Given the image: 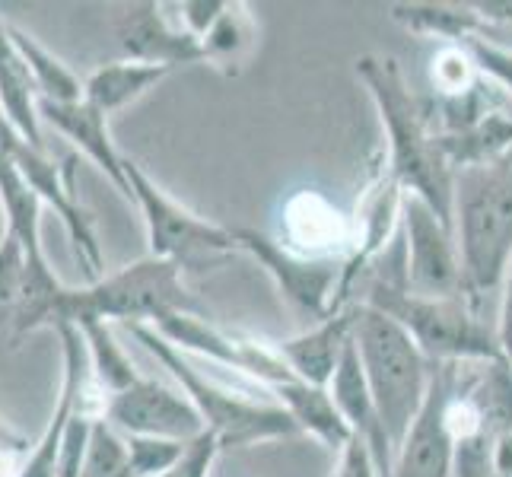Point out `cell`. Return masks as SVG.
<instances>
[{
	"label": "cell",
	"instance_id": "cell-1",
	"mask_svg": "<svg viewBox=\"0 0 512 477\" xmlns=\"http://www.w3.org/2000/svg\"><path fill=\"white\" fill-rule=\"evenodd\" d=\"M353 67L385 128L388 159L382 172L404 194L420 198L439 220L455 229V169L430 128V115L408 90L398 61L363 55L353 61Z\"/></svg>",
	"mask_w": 512,
	"mask_h": 477
},
{
	"label": "cell",
	"instance_id": "cell-2",
	"mask_svg": "<svg viewBox=\"0 0 512 477\" xmlns=\"http://www.w3.org/2000/svg\"><path fill=\"white\" fill-rule=\"evenodd\" d=\"M357 303H366L382 315L395 318L423 350V357L436 366L503 360L497 325L484 322L481 306L468 293L446 299L417 296L408 290L404 271L395 274L379 268L366 287V299H357Z\"/></svg>",
	"mask_w": 512,
	"mask_h": 477
},
{
	"label": "cell",
	"instance_id": "cell-3",
	"mask_svg": "<svg viewBox=\"0 0 512 477\" xmlns=\"http://www.w3.org/2000/svg\"><path fill=\"white\" fill-rule=\"evenodd\" d=\"M455 242L465 293L481 306L512 264V150L455 172Z\"/></svg>",
	"mask_w": 512,
	"mask_h": 477
},
{
	"label": "cell",
	"instance_id": "cell-4",
	"mask_svg": "<svg viewBox=\"0 0 512 477\" xmlns=\"http://www.w3.org/2000/svg\"><path fill=\"white\" fill-rule=\"evenodd\" d=\"M172 312L204 315V306L185 287L179 264L147 255L115 274H102L86 287H64L55 303V325L51 328H77L83 322L153 325L156 318Z\"/></svg>",
	"mask_w": 512,
	"mask_h": 477
},
{
	"label": "cell",
	"instance_id": "cell-5",
	"mask_svg": "<svg viewBox=\"0 0 512 477\" xmlns=\"http://www.w3.org/2000/svg\"><path fill=\"white\" fill-rule=\"evenodd\" d=\"M353 344H357L369 392H373L379 417L385 423V433L398 455L414 420L423 411V401L430 395L436 363L423 357V350L395 318L382 315L366 303H357Z\"/></svg>",
	"mask_w": 512,
	"mask_h": 477
},
{
	"label": "cell",
	"instance_id": "cell-6",
	"mask_svg": "<svg viewBox=\"0 0 512 477\" xmlns=\"http://www.w3.org/2000/svg\"><path fill=\"white\" fill-rule=\"evenodd\" d=\"M128 331L137 338V344H144L169 369L175 385L191 398V404L204 420V430L214 433L220 449H245L255 443H268V439H287L299 433L293 417L274 398H252L233 392V388L217 382L214 376L194 369L191 360H185V353L163 341L150 325H128Z\"/></svg>",
	"mask_w": 512,
	"mask_h": 477
},
{
	"label": "cell",
	"instance_id": "cell-7",
	"mask_svg": "<svg viewBox=\"0 0 512 477\" xmlns=\"http://www.w3.org/2000/svg\"><path fill=\"white\" fill-rule=\"evenodd\" d=\"M125 172L131 185V204H137L140 214H144L153 258L172 261L182 271H188V268H207L210 261H220L239 252L236 229L210 223L207 217H198L185 204L169 198L128 156H125Z\"/></svg>",
	"mask_w": 512,
	"mask_h": 477
},
{
	"label": "cell",
	"instance_id": "cell-8",
	"mask_svg": "<svg viewBox=\"0 0 512 477\" xmlns=\"http://www.w3.org/2000/svg\"><path fill=\"white\" fill-rule=\"evenodd\" d=\"M239 252H249L264 271L271 274L277 290L290 306L306 312L312 322H322L338 312V293L344 277V258H309L287 249L284 242L258 233V229L236 226Z\"/></svg>",
	"mask_w": 512,
	"mask_h": 477
},
{
	"label": "cell",
	"instance_id": "cell-9",
	"mask_svg": "<svg viewBox=\"0 0 512 477\" xmlns=\"http://www.w3.org/2000/svg\"><path fill=\"white\" fill-rule=\"evenodd\" d=\"M401 226H404V277L408 290L417 296H462V255H458L455 229L439 220L433 210L414 194L401 201Z\"/></svg>",
	"mask_w": 512,
	"mask_h": 477
},
{
	"label": "cell",
	"instance_id": "cell-10",
	"mask_svg": "<svg viewBox=\"0 0 512 477\" xmlns=\"http://www.w3.org/2000/svg\"><path fill=\"white\" fill-rule=\"evenodd\" d=\"M0 147H4L13 156L16 169L23 172V179L29 182V188L39 194V201L51 204V207L58 210V217L67 226L70 245H74V255L83 264V271H86V277H90V284H93V280H99L105 274L102 252H99V242H96L93 217L86 214V210L80 207V201H77L74 156H67L61 166H55L42 150L26 147L13 131H7L4 137H0Z\"/></svg>",
	"mask_w": 512,
	"mask_h": 477
},
{
	"label": "cell",
	"instance_id": "cell-11",
	"mask_svg": "<svg viewBox=\"0 0 512 477\" xmlns=\"http://www.w3.org/2000/svg\"><path fill=\"white\" fill-rule=\"evenodd\" d=\"M102 417L121 436H156L194 443V439L207 433L198 408H194L179 385L144 376L131 388H125V392L105 398Z\"/></svg>",
	"mask_w": 512,
	"mask_h": 477
},
{
	"label": "cell",
	"instance_id": "cell-12",
	"mask_svg": "<svg viewBox=\"0 0 512 477\" xmlns=\"http://www.w3.org/2000/svg\"><path fill=\"white\" fill-rule=\"evenodd\" d=\"M452 388V363H439L430 395L414 420L408 439L395 455L392 477H455V433L446 420V401Z\"/></svg>",
	"mask_w": 512,
	"mask_h": 477
},
{
	"label": "cell",
	"instance_id": "cell-13",
	"mask_svg": "<svg viewBox=\"0 0 512 477\" xmlns=\"http://www.w3.org/2000/svg\"><path fill=\"white\" fill-rule=\"evenodd\" d=\"M55 331L64 344V382H61V392H58L55 414H51L45 433L39 436V443H35V449L29 455V462L23 465V471L16 477H58L67 427L77 414H83L86 382H90V376H93L86 341L74 325H61Z\"/></svg>",
	"mask_w": 512,
	"mask_h": 477
},
{
	"label": "cell",
	"instance_id": "cell-14",
	"mask_svg": "<svg viewBox=\"0 0 512 477\" xmlns=\"http://www.w3.org/2000/svg\"><path fill=\"white\" fill-rule=\"evenodd\" d=\"M115 35L128 61L160 64V67H182L198 64L201 42L188 35L179 16L166 13V4H134L115 20Z\"/></svg>",
	"mask_w": 512,
	"mask_h": 477
},
{
	"label": "cell",
	"instance_id": "cell-15",
	"mask_svg": "<svg viewBox=\"0 0 512 477\" xmlns=\"http://www.w3.org/2000/svg\"><path fill=\"white\" fill-rule=\"evenodd\" d=\"M328 395L334 401V408L341 411L350 436L360 439V443L369 449V455H373L379 477H392L395 474V449H392V439L385 433V423L379 417L373 392H369L357 344L347 347L338 373H334V379L328 385Z\"/></svg>",
	"mask_w": 512,
	"mask_h": 477
},
{
	"label": "cell",
	"instance_id": "cell-16",
	"mask_svg": "<svg viewBox=\"0 0 512 477\" xmlns=\"http://www.w3.org/2000/svg\"><path fill=\"white\" fill-rule=\"evenodd\" d=\"M353 325H357V303L331 312L322 322H312V328H306L303 334L280 341L277 353L296 379L328 388L347 347L353 344Z\"/></svg>",
	"mask_w": 512,
	"mask_h": 477
},
{
	"label": "cell",
	"instance_id": "cell-17",
	"mask_svg": "<svg viewBox=\"0 0 512 477\" xmlns=\"http://www.w3.org/2000/svg\"><path fill=\"white\" fill-rule=\"evenodd\" d=\"M39 121H45L48 128H55L61 137H67L86 159H93V166H99L109 182L131 201V185L125 172V156L118 153L112 144L109 131V115H102L93 109L90 102H48L39 99Z\"/></svg>",
	"mask_w": 512,
	"mask_h": 477
},
{
	"label": "cell",
	"instance_id": "cell-18",
	"mask_svg": "<svg viewBox=\"0 0 512 477\" xmlns=\"http://www.w3.org/2000/svg\"><path fill=\"white\" fill-rule=\"evenodd\" d=\"M284 245L309 258H341L344 249H353V239L344 217L325 198L299 194L287 204Z\"/></svg>",
	"mask_w": 512,
	"mask_h": 477
},
{
	"label": "cell",
	"instance_id": "cell-19",
	"mask_svg": "<svg viewBox=\"0 0 512 477\" xmlns=\"http://www.w3.org/2000/svg\"><path fill=\"white\" fill-rule=\"evenodd\" d=\"M271 398L284 408L293 423L299 427V433H309L312 439H319V443L338 455L347 443H350V430L341 417V411L334 408V401L328 395V388H319V385H309L303 379H284L268 388Z\"/></svg>",
	"mask_w": 512,
	"mask_h": 477
},
{
	"label": "cell",
	"instance_id": "cell-20",
	"mask_svg": "<svg viewBox=\"0 0 512 477\" xmlns=\"http://www.w3.org/2000/svg\"><path fill=\"white\" fill-rule=\"evenodd\" d=\"M0 112H4L10 131L23 140L26 147L42 150V121H39V96L29 70L16 51L7 20H0Z\"/></svg>",
	"mask_w": 512,
	"mask_h": 477
},
{
	"label": "cell",
	"instance_id": "cell-21",
	"mask_svg": "<svg viewBox=\"0 0 512 477\" xmlns=\"http://www.w3.org/2000/svg\"><path fill=\"white\" fill-rule=\"evenodd\" d=\"M166 74H172L169 67L128 61V58L102 64L83 80V99L90 102L93 109H99L102 115H115L121 109H128V105L137 102L140 96H147Z\"/></svg>",
	"mask_w": 512,
	"mask_h": 477
},
{
	"label": "cell",
	"instance_id": "cell-22",
	"mask_svg": "<svg viewBox=\"0 0 512 477\" xmlns=\"http://www.w3.org/2000/svg\"><path fill=\"white\" fill-rule=\"evenodd\" d=\"M388 16L417 35H436L449 42H468V39H487L490 26L474 4H395Z\"/></svg>",
	"mask_w": 512,
	"mask_h": 477
},
{
	"label": "cell",
	"instance_id": "cell-23",
	"mask_svg": "<svg viewBox=\"0 0 512 477\" xmlns=\"http://www.w3.org/2000/svg\"><path fill=\"white\" fill-rule=\"evenodd\" d=\"M7 29H10V39H13L16 51H20V58L32 77L35 96L48 99V102H80L83 99V80L61 58L51 55V51L26 29L13 26V23H7Z\"/></svg>",
	"mask_w": 512,
	"mask_h": 477
},
{
	"label": "cell",
	"instance_id": "cell-24",
	"mask_svg": "<svg viewBox=\"0 0 512 477\" xmlns=\"http://www.w3.org/2000/svg\"><path fill=\"white\" fill-rule=\"evenodd\" d=\"M255 35H258V29H255L249 7L226 4L220 20L210 26V32L201 39V58L207 64L226 70V74H236V70L252 55Z\"/></svg>",
	"mask_w": 512,
	"mask_h": 477
},
{
	"label": "cell",
	"instance_id": "cell-25",
	"mask_svg": "<svg viewBox=\"0 0 512 477\" xmlns=\"http://www.w3.org/2000/svg\"><path fill=\"white\" fill-rule=\"evenodd\" d=\"M77 331L86 341L93 376L105 392L118 395V392H125V388H131L134 382H140V373L134 369L125 347L115 341L109 322H83V325H77Z\"/></svg>",
	"mask_w": 512,
	"mask_h": 477
},
{
	"label": "cell",
	"instance_id": "cell-26",
	"mask_svg": "<svg viewBox=\"0 0 512 477\" xmlns=\"http://www.w3.org/2000/svg\"><path fill=\"white\" fill-rule=\"evenodd\" d=\"M80 477H134L128 443L105 417H93Z\"/></svg>",
	"mask_w": 512,
	"mask_h": 477
},
{
	"label": "cell",
	"instance_id": "cell-27",
	"mask_svg": "<svg viewBox=\"0 0 512 477\" xmlns=\"http://www.w3.org/2000/svg\"><path fill=\"white\" fill-rule=\"evenodd\" d=\"M26 290V255L23 245L13 233H4L0 239V331L13 334L16 312L23 303Z\"/></svg>",
	"mask_w": 512,
	"mask_h": 477
},
{
	"label": "cell",
	"instance_id": "cell-28",
	"mask_svg": "<svg viewBox=\"0 0 512 477\" xmlns=\"http://www.w3.org/2000/svg\"><path fill=\"white\" fill-rule=\"evenodd\" d=\"M433 83L439 90V99L449 96H465L468 90L481 83V70L468 55L465 45H446L433 58Z\"/></svg>",
	"mask_w": 512,
	"mask_h": 477
},
{
	"label": "cell",
	"instance_id": "cell-29",
	"mask_svg": "<svg viewBox=\"0 0 512 477\" xmlns=\"http://www.w3.org/2000/svg\"><path fill=\"white\" fill-rule=\"evenodd\" d=\"M125 443H128L134 477L166 474L172 465H179V458L191 446V443H179V439H156V436H125Z\"/></svg>",
	"mask_w": 512,
	"mask_h": 477
},
{
	"label": "cell",
	"instance_id": "cell-30",
	"mask_svg": "<svg viewBox=\"0 0 512 477\" xmlns=\"http://www.w3.org/2000/svg\"><path fill=\"white\" fill-rule=\"evenodd\" d=\"M468 48V55L478 64L481 77H487L490 83L503 86L506 93H512V51L497 45L493 39H468L462 42Z\"/></svg>",
	"mask_w": 512,
	"mask_h": 477
},
{
	"label": "cell",
	"instance_id": "cell-31",
	"mask_svg": "<svg viewBox=\"0 0 512 477\" xmlns=\"http://www.w3.org/2000/svg\"><path fill=\"white\" fill-rule=\"evenodd\" d=\"M220 452L223 449H220V443L214 439V433H204V436H198L188 446V452L179 458V465H172L160 477H210V471H214V462H217Z\"/></svg>",
	"mask_w": 512,
	"mask_h": 477
},
{
	"label": "cell",
	"instance_id": "cell-32",
	"mask_svg": "<svg viewBox=\"0 0 512 477\" xmlns=\"http://www.w3.org/2000/svg\"><path fill=\"white\" fill-rule=\"evenodd\" d=\"M229 0H185V4H172L175 16H179V23L188 35H194V39H204V35L210 32V26H214L220 20V13L226 10Z\"/></svg>",
	"mask_w": 512,
	"mask_h": 477
},
{
	"label": "cell",
	"instance_id": "cell-33",
	"mask_svg": "<svg viewBox=\"0 0 512 477\" xmlns=\"http://www.w3.org/2000/svg\"><path fill=\"white\" fill-rule=\"evenodd\" d=\"M331 477H379V471H376L373 455H369V449L360 439H350V443L334 455Z\"/></svg>",
	"mask_w": 512,
	"mask_h": 477
},
{
	"label": "cell",
	"instance_id": "cell-34",
	"mask_svg": "<svg viewBox=\"0 0 512 477\" xmlns=\"http://www.w3.org/2000/svg\"><path fill=\"white\" fill-rule=\"evenodd\" d=\"M497 338H500V357L512 373V264L506 274V290H503V306L497 318Z\"/></svg>",
	"mask_w": 512,
	"mask_h": 477
},
{
	"label": "cell",
	"instance_id": "cell-35",
	"mask_svg": "<svg viewBox=\"0 0 512 477\" xmlns=\"http://www.w3.org/2000/svg\"><path fill=\"white\" fill-rule=\"evenodd\" d=\"M26 439L20 433H13L7 423H0V449H23Z\"/></svg>",
	"mask_w": 512,
	"mask_h": 477
}]
</instances>
